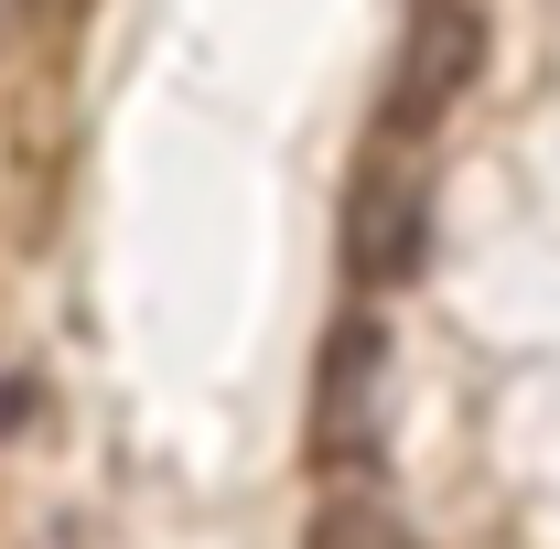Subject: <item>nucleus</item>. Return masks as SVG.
I'll return each mask as SVG.
<instances>
[{"label":"nucleus","mask_w":560,"mask_h":549,"mask_svg":"<svg viewBox=\"0 0 560 549\" xmlns=\"http://www.w3.org/2000/svg\"><path fill=\"white\" fill-rule=\"evenodd\" d=\"M335 259H346L355 291H410L420 259H431V184L420 162L388 140L346 173V206H335Z\"/></svg>","instance_id":"2"},{"label":"nucleus","mask_w":560,"mask_h":549,"mask_svg":"<svg viewBox=\"0 0 560 549\" xmlns=\"http://www.w3.org/2000/svg\"><path fill=\"white\" fill-rule=\"evenodd\" d=\"M313 549H420V539L377 506V495H335V506L313 517Z\"/></svg>","instance_id":"4"},{"label":"nucleus","mask_w":560,"mask_h":549,"mask_svg":"<svg viewBox=\"0 0 560 549\" xmlns=\"http://www.w3.org/2000/svg\"><path fill=\"white\" fill-rule=\"evenodd\" d=\"M33 11H55V0H33Z\"/></svg>","instance_id":"5"},{"label":"nucleus","mask_w":560,"mask_h":549,"mask_svg":"<svg viewBox=\"0 0 560 549\" xmlns=\"http://www.w3.org/2000/svg\"><path fill=\"white\" fill-rule=\"evenodd\" d=\"M388 410H399V344L377 313H346L313 355V475H377L388 464Z\"/></svg>","instance_id":"1"},{"label":"nucleus","mask_w":560,"mask_h":549,"mask_svg":"<svg viewBox=\"0 0 560 549\" xmlns=\"http://www.w3.org/2000/svg\"><path fill=\"white\" fill-rule=\"evenodd\" d=\"M486 75V11L475 0H410L399 22V55H388V86H377V119L388 140H420L453 119V97Z\"/></svg>","instance_id":"3"}]
</instances>
